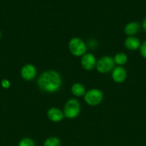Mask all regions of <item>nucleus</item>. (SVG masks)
Instances as JSON below:
<instances>
[{"mask_svg":"<svg viewBox=\"0 0 146 146\" xmlns=\"http://www.w3.org/2000/svg\"><path fill=\"white\" fill-rule=\"evenodd\" d=\"M139 49H140V55L143 58L146 60V41H144L142 43Z\"/></svg>","mask_w":146,"mask_h":146,"instance_id":"nucleus-16","label":"nucleus"},{"mask_svg":"<svg viewBox=\"0 0 146 146\" xmlns=\"http://www.w3.org/2000/svg\"><path fill=\"white\" fill-rule=\"evenodd\" d=\"M62 142L60 139L57 137H50L47 138L44 142L43 146H61Z\"/></svg>","mask_w":146,"mask_h":146,"instance_id":"nucleus-14","label":"nucleus"},{"mask_svg":"<svg viewBox=\"0 0 146 146\" xmlns=\"http://www.w3.org/2000/svg\"><path fill=\"white\" fill-rule=\"evenodd\" d=\"M37 75V69L32 64H26L21 69V76L25 81H30L34 79Z\"/></svg>","mask_w":146,"mask_h":146,"instance_id":"nucleus-7","label":"nucleus"},{"mask_svg":"<svg viewBox=\"0 0 146 146\" xmlns=\"http://www.w3.org/2000/svg\"><path fill=\"white\" fill-rule=\"evenodd\" d=\"M1 86H2L3 88H4V89H7V88H9L10 87L11 84H10V82L9 80L3 79L1 82Z\"/></svg>","mask_w":146,"mask_h":146,"instance_id":"nucleus-17","label":"nucleus"},{"mask_svg":"<svg viewBox=\"0 0 146 146\" xmlns=\"http://www.w3.org/2000/svg\"><path fill=\"white\" fill-rule=\"evenodd\" d=\"M127 78V71L123 66L115 67L112 71V78L116 83H123Z\"/></svg>","mask_w":146,"mask_h":146,"instance_id":"nucleus-8","label":"nucleus"},{"mask_svg":"<svg viewBox=\"0 0 146 146\" xmlns=\"http://www.w3.org/2000/svg\"><path fill=\"white\" fill-rule=\"evenodd\" d=\"M141 26L137 21H131L125 26L124 32L128 36H135L140 31Z\"/></svg>","mask_w":146,"mask_h":146,"instance_id":"nucleus-10","label":"nucleus"},{"mask_svg":"<svg viewBox=\"0 0 146 146\" xmlns=\"http://www.w3.org/2000/svg\"><path fill=\"white\" fill-rule=\"evenodd\" d=\"M103 99V94L98 88H92L86 91L84 96V100L87 105L95 106L99 105Z\"/></svg>","mask_w":146,"mask_h":146,"instance_id":"nucleus-4","label":"nucleus"},{"mask_svg":"<svg viewBox=\"0 0 146 146\" xmlns=\"http://www.w3.org/2000/svg\"><path fill=\"white\" fill-rule=\"evenodd\" d=\"M68 47L70 53L77 57L82 56L87 51V46L85 43L82 39L78 37L72 38L69 41Z\"/></svg>","mask_w":146,"mask_h":146,"instance_id":"nucleus-2","label":"nucleus"},{"mask_svg":"<svg viewBox=\"0 0 146 146\" xmlns=\"http://www.w3.org/2000/svg\"><path fill=\"white\" fill-rule=\"evenodd\" d=\"M72 94L77 97L84 96L86 93L85 88L84 86L80 83H75L71 87Z\"/></svg>","mask_w":146,"mask_h":146,"instance_id":"nucleus-12","label":"nucleus"},{"mask_svg":"<svg viewBox=\"0 0 146 146\" xmlns=\"http://www.w3.org/2000/svg\"><path fill=\"white\" fill-rule=\"evenodd\" d=\"M142 27H143V30L146 32V17L143 21V23H142Z\"/></svg>","mask_w":146,"mask_h":146,"instance_id":"nucleus-18","label":"nucleus"},{"mask_svg":"<svg viewBox=\"0 0 146 146\" xmlns=\"http://www.w3.org/2000/svg\"><path fill=\"white\" fill-rule=\"evenodd\" d=\"M80 112V104L75 98H71L66 102L64 107V117L69 119L77 118Z\"/></svg>","mask_w":146,"mask_h":146,"instance_id":"nucleus-3","label":"nucleus"},{"mask_svg":"<svg viewBox=\"0 0 146 146\" xmlns=\"http://www.w3.org/2000/svg\"><path fill=\"white\" fill-rule=\"evenodd\" d=\"M37 84L42 91L47 93H54L61 88L62 84L61 75L53 70L44 71L39 76Z\"/></svg>","mask_w":146,"mask_h":146,"instance_id":"nucleus-1","label":"nucleus"},{"mask_svg":"<svg viewBox=\"0 0 146 146\" xmlns=\"http://www.w3.org/2000/svg\"><path fill=\"white\" fill-rule=\"evenodd\" d=\"M1 31H0V38H1Z\"/></svg>","mask_w":146,"mask_h":146,"instance_id":"nucleus-19","label":"nucleus"},{"mask_svg":"<svg viewBox=\"0 0 146 146\" xmlns=\"http://www.w3.org/2000/svg\"><path fill=\"white\" fill-rule=\"evenodd\" d=\"M97 61L95 56L91 53H88L82 56L81 65L84 70L92 71L96 68Z\"/></svg>","mask_w":146,"mask_h":146,"instance_id":"nucleus-6","label":"nucleus"},{"mask_svg":"<svg viewBox=\"0 0 146 146\" xmlns=\"http://www.w3.org/2000/svg\"><path fill=\"white\" fill-rule=\"evenodd\" d=\"M127 59H128V58H127V54L123 52L116 54L115 55L114 58H113L115 64H117L119 66L125 65V64L127 62Z\"/></svg>","mask_w":146,"mask_h":146,"instance_id":"nucleus-13","label":"nucleus"},{"mask_svg":"<svg viewBox=\"0 0 146 146\" xmlns=\"http://www.w3.org/2000/svg\"><path fill=\"white\" fill-rule=\"evenodd\" d=\"M18 146H35V143L31 138H24L19 142Z\"/></svg>","mask_w":146,"mask_h":146,"instance_id":"nucleus-15","label":"nucleus"},{"mask_svg":"<svg viewBox=\"0 0 146 146\" xmlns=\"http://www.w3.org/2000/svg\"><path fill=\"white\" fill-rule=\"evenodd\" d=\"M115 64L113 58L109 56H104L97 61L96 69L100 74H107L114 69Z\"/></svg>","mask_w":146,"mask_h":146,"instance_id":"nucleus-5","label":"nucleus"},{"mask_svg":"<svg viewBox=\"0 0 146 146\" xmlns=\"http://www.w3.org/2000/svg\"><path fill=\"white\" fill-rule=\"evenodd\" d=\"M141 41L136 36H128L124 42V46L127 49L130 51H136L141 46Z\"/></svg>","mask_w":146,"mask_h":146,"instance_id":"nucleus-11","label":"nucleus"},{"mask_svg":"<svg viewBox=\"0 0 146 146\" xmlns=\"http://www.w3.org/2000/svg\"><path fill=\"white\" fill-rule=\"evenodd\" d=\"M47 115L50 121L55 123L60 122V121H62L64 116L62 111L60 109H59V108H55V107L50 108L47 111Z\"/></svg>","mask_w":146,"mask_h":146,"instance_id":"nucleus-9","label":"nucleus"}]
</instances>
